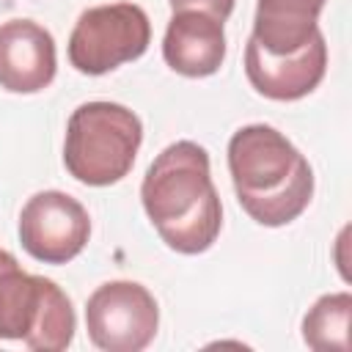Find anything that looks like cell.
<instances>
[{
  "label": "cell",
  "instance_id": "cell-1",
  "mask_svg": "<svg viewBox=\"0 0 352 352\" xmlns=\"http://www.w3.org/2000/svg\"><path fill=\"white\" fill-rule=\"evenodd\" d=\"M140 201L160 239L176 253L198 256L209 250L223 228L209 154L192 140H176L157 154L143 176Z\"/></svg>",
  "mask_w": 352,
  "mask_h": 352
},
{
  "label": "cell",
  "instance_id": "cell-2",
  "mask_svg": "<svg viewBox=\"0 0 352 352\" xmlns=\"http://www.w3.org/2000/svg\"><path fill=\"white\" fill-rule=\"evenodd\" d=\"M228 173L239 206L270 228L297 220L314 198L308 160L270 124H248L231 135Z\"/></svg>",
  "mask_w": 352,
  "mask_h": 352
},
{
  "label": "cell",
  "instance_id": "cell-3",
  "mask_svg": "<svg viewBox=\"0 0 352 352\" xmlns=\"http://www.w3.org/2000/svg\"><path fill=\"white\" fill-rule=\"evenodd\" d=\"M143 143L140 118L118 102H85L66 124L63 165L69 176L88 187L121 182Z\"/></svg>",
  "mask_w": 352,
  "mask_h": 352
},
{
  "label": "cell",
  "instance_id": "cell-4",
  "mask_svg": "<svg viewBox=\"0 0 352 352\" xmlns=\"http://www.w3.org/2000/svg\"><path fill=\"white\" fill-rule=\"evenodd\" d=\"M74 308L66 292L41 275L8 264L0 270V338L36 352H60L74 338Z\"/></svg>",
  "mask_w": 352,
  "mask_h": 352
},
{
  "label": "cell",
  "instance_id": "cell-5",
  "mask_svg": "<svg viewBox=\"0 0 352 352\" xmlns=\"http://www.w3.org/2000/svg\"><path fill=\"white\" fill-rule=\"evenodd\" d=\"M151 41L148 14L135 3L94 6L80 14L69 36V63L82 74H107L138 60Z\"/></svg>",
  "mask_w": 352,
  "mask_h": 352
},
{
  "label": "cell",
  "instance_id": "cell-6",
  "mask_svg": "<svg viewBox=\"0 0 352 352\" xmlns=\"http://www.w3.org/2000/svg\"><path fill=\"white\" fill-rule=\"evenodd\" d=\"M157 300L135 280H107L85 302L88 338L104 352L146 349L157 336Z\"/></svg>",
  "mask_w": 352,
  "mask_h": 352
},
{
  "label": "cell",
  "instance_id": "cell-7",
  "mask_svg": "<svg viewBox=\"0 0 352 352\" xmlns=\"http://www.w3.org/2000/svg\"><path fill=\"white\" fill-rule=\"evenodd\" d=\"M91 236L85 206L60 190H41L19 212V242L44 264H66L82 253Z\"/></svg>",
  "mask_w": 352,
  "mask_h": 352
},
{
  "label": "cell",
  "instance_id": "cell-8",
  "mask_svg": "<svg viewBox=\"0 0 352 352\" xmlns=\"http://www.w3.org/2000/svg\"><path fill=\"white\" fill-rule=\"evenodd\" d=\"M327 72V44L324 36L316 33L300 52L294 55H267L253 38L245 44V74L250 85L275 102H297L308 96Z\"/></svg>",
  "mask_w": 352,
  "mask_h": 352
},
{
  "label": "cell",
  "instance_id": "cell-9",
  "mask_svg": "<svg viewBox=\"0 0 352 352\" xmlns=\"http://www.w3.org/2000/svg\"><path fill=\"white\" fill-rule=\"evenodd\" d=\"M55 38L33 19L0 25V88L11 94H38L55 80Z\"/></svg>",
  "mask_w": 352,
  "mask_h": 352
},
{
  "label": "cell",
  "instance_id": "cell-10",
  "mask_svg": "<svg viewBox=\"0 0 352 352\" xmlns=\"http://www.w3.org/2000/svg\"><path fill=\"white\" fill-rule=\"evenodd\" d=\"M162 58L184 77L214 74L226 60L223 22L204 11H173L162 38Z\"/></svg>",
  "mask_w": 352,
  "mask_h": 352
},
{
  "label": "cell",
  "instance_id": "cell-11",
  "mask_svg": "<svg viewBox=\"0 0 352 352\" xmlns=\"http://www.w3.org/2000/svg\"><path fill=\"white\" fill-rule=\"evenodd\" d=\"M327 0H256L253 41L267 55H294L319 30V14Z\"/></svg>",
  "mask_w": 352,
  "mask_h": 352
},
{
  "label": "cell",
  "instance_id": "cell-12",
  "mask_svg": "<svg viewBox=\"0 0 352 352\" xmlns=\"http://www.w3.org/2000/svg\"><path fill=\"white\" fill-rule=\"evenodd\" d=\"M349 316H352L349 292L322 294L302 316V341L316 352H346Z\"/></svg>",
  "mask_w": 352,
  "mask_h": 352
},
{
  "label": "cell",
  "instance_id": "cell-13",
  "mask_svg": "<svg viewBox=\"0 0 352 352\" xmlns=\"http://www.w3.org/2000/svg\"><path fill=\"white\" fill-rule=\"evenodd\" d=\"M170 8L173 11H204V14H212L217 16L220 22H226L234 11V0H170Z\"/></svg>",
  "mask_w": 352,
  "mask_h": 352
},
{
  "label": "cell",
  "instance_id": "cell-14",
  "mask_svg": "<svg viewBox=\"0 0 352 352\" xmlns=\"http://www.w3.org/2000/svg\"><path fill=\"white\" fill-rule=\"evenodd\" d=\"M14 261H16V258H14L8 250H3V248H0V270H3V267H8V264H14Z\"/></svg>",
  "mask_w": 352,
  "mask_h": 352
}]
</instances>
